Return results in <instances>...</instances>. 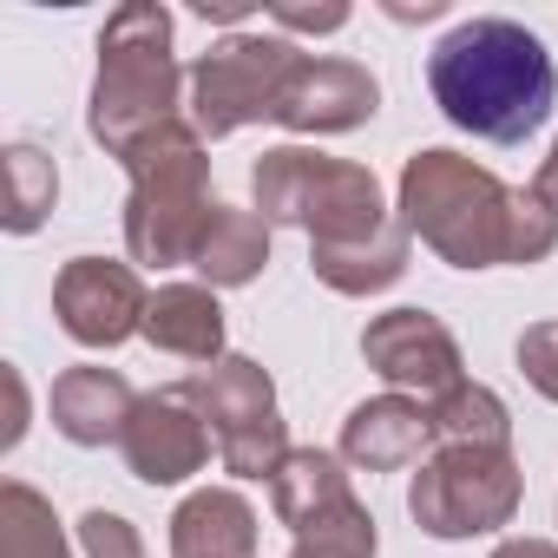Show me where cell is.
Returning <instances> with one entry per match:
<instances>
[{
    "label": "cell",
    "instance_id": "obj_1",
    "mask_svg": "<svg viewBox=\"0 0 558 558\" xmlns=\"http://www.w3.org/2000/svg\"><path fill=\"white\" fill-rule=\"evenodd\" d=\"M401 223L453 269H499V263H545L558 250V210L525 184L512 191L486 165L427 145L401 165Z\"/></svg>",
    "mask_w": 558,
    "mask_h": 558
},
{
    "label": "cell",
    "instance_id": "obj_2",
    "mask_svg": "<svg viewBox=\"0 0 558 558\" xmlns=\"http://www.w3.org/2000/svg\"><path fill=\"white\" fill-rule=\"evenodd\" d=\"M427 93L447 125L486 145H525L558 106V66L532 27L480 14L427 53Z\"/></svg>",
    "mask_w": 558,
    "mask_h": 558
},
{
    "label": "cell",
    "instance_id": "obj_3",
    "mask_svg": "<svg viewBox=\"0 0 558 558\" xmlns=\"http://www.w3.org/2000/svg\"><path fill=\"white\" fill-rule=\"evenodd\" d=\"M184 93H191V73L178 66V47H171V8H158V0L112 8V21L99 27V73L86 106L93 145H106V158H125L145 132L184 119L178 112L191 106Z\"/></svg>",
    "mask_w": 558,
    "mask_h": 558
},
{
    "label": "cell",
    "instance_id": "obj_4",
    "mask_svg": "<svg viewBox=\"0 0 558 558\" xmlns=\"http://www.w3.org/2000/svg\"><path fill=\"white\" fill-rule=\"evenodd\" d=\"M125 256L145 269H178L197 256L204 223H210V151L191 119H171L145 132L125 158Z\"/></svg>",
    "mask_w": 558,
    "mask_h": 558
},
{
    "label": "cell",
    "instance_id": "obj_5",
    "mask_svg": "<svg viewBox=\"0 0 558 558\" xmlns=\"http://www.w3.org/2000/svg\"><path fill=\"white\" fill-rule=\"evenodd\" d=\"M250 197L263 223H290L310 236V250L329 243H362L375 236L395 210L381 204V184L355 158H329L316 145H276L250 171Z\"/></svg>",
    "mask_w": 558,
    "mask_h": 558
},
{
    "label": "cell",
    "instance_id": "obj_6",
    "mask_svg": "<svg viewBox=\"0 0 558 558\" xmlns=\"http://www.w3.org/2000/svg\"><path fill=\"white\" fill-rule=\"evenodd\" d=\"M303 47L283 40V34H230L217 40L197 66H191V125L204 145L243 132V125H263L283 112V93L290 80L303 73Z\"/></svg>",
    "mask_w": 558,
    "mask_h": 558
},
{
    "label": "cell",
    "instance_id": "obj_7",
    "mask_svg": "<svg viewBox=\"0 0 558 558\" xmlns=\"http://www.w3.org/2000/svg\"><path fill=\"white\" fill-rule=\"evenodd\" d=\"M525 473L512 447H434L408 480V512L427 538H486L512 525Z\"/></svg>",
    "mask_w": 558,
    "mask_h": 558
},
{
    "label": "cell",
    "instance_id": "obj_8",
    "mask_svg": "<svg viewBox=\"0 0 558 558\" xmlns=\"http://www.w3.org/2000/svg\"><path fill=\"white\" fill-rule=\"evenodd\" d=\"M191 408L204 414L217 460L230 480H276V466L290 460V421L276 408V381L250 355H223L184 381Z\"/></svg>",
    "mask_w": 558,
    "mask_h": 558
},
{
    "label": "cell",
    "instance_id": "obj_9",
    "mask_svg": "<svg viewBox=\"0 0 558 558\" xmlns=\"http://www.w3.org/2000/svg\"><path fill=\"white\" fill-rule=\"evenodd\" d=\"M145 310H151V296H145L132 263L73 256L53 276V316L80 349H119V342L145 336Z\"/></svg>",
    "mask_w": 558,
    "mask_h": 558
},
{
    "label": "cell",
    "instance_id": "obj_10",
    "mask_svg": "<svg viewBox=\"0 0 558 558\" xmlns=\"http://www.w3.org/2000/svg\"><path fill=\"white\" fill-rule=\"evenodd\" d=\"M362 362L395 388V395H414V401H440L466 381V362H460V342L440 316L427 310H388L362 329Z\"/></svg>",
    "mask_w": 558,
    "mask_h": 558
},
{
    "label": "cell",
    "instance_id": "obj_11",
    "mask_svg": "<svg viewBox=\"0 0 558 558\" xmlns=\"http://www.w3.org/2000/svg\"><path fill=\"white\" fill-rule=\"evenodd\" d=\"M119 453H125V473L145 480V486H184L191 473L210 466V427H204V414L191 408L184 381L138 401V414H132Z\"/></svg>",
    "mask_w": 558,
    "mask_h": 558
},
{
    "label": "cell",
    "instance_id": "obj_12",
    "mask_svg": "<svg viewBox=\"0 0 558 558\" xmlns=\"http://www.w3.org/2000/svg\"><path fill=\"white\" fill-rule=\"evenodd\" d=\"M375 112H381V86H375L368 66H355V60H303V73L283 93L276 125L296 132V138H336V132L368 125Z\"/></svg>",
    "mask_w": 558,
    "mask_h": 558
},
{
    "label": "cell",
    "instance_id": "obj_13",
    "mask_svg": "<svg viewBox=\"0 0 558 558\" xmlns=\"http://www.w3.org/2000/svg\"><path fill=\"white\" fill-rule=\"evenodd\" d=\"M427 453H434V421H427V401L414 395H375L342 421V460L362 473H401Z\"/></svg>",
    "mask_w": 558,
    "mask_h": 558
},
{
    "label": "cell",
    "instance_id": "obj_14",
    "mask_svg": "<svg viewBox=\"0 0 558 558\" xmlns=\"http://www.w3.org/2000/svg\"><path fill=\"white\" fill-rule=\"evenodd\" d=\"M138 388L119 375V368H99V362H80V368H66L60 381H53V395H47V414H53V427L73 440V447H119L125 440V427H132V414H138Z\"/></svg>",
    "mask_w": 558,
    "mask_h": 558
},
{
    "label": "cell",
    "instance_id": "obj_15",
    "mask_svg": "<svg viewBox=\"0 0 558 558\" xmlns=\"http://www.w3.org/2000/svg\"><path fill=\"white\" fill-rule=\"evenodd\" d=\"M171 558H256V506L236 486H204L171 512Z\"/></svg>",
    "mask_w": 558,
    "mask_h": 558
},
{
    "label": "cell",
    "instance_id": "obj_16",
    "mask_svg": "<svg viewBox=\"0 0 558 558\" xmlns=\"http://www.w3.org/2000/svg\"><path fill=\"white\" fill-rule=\"evenodd\" d=\"M145 342L178 362H223V303L210 283H165L145 310Z\"/></svg>",
    "mask_w": 558,
    "mask_h": 558
},
{
    "label": "cell",
    "instance_id": "obj_17",
    "mask_svg": "<svg viewBox=\"0 0 558 558\" xmlns=\"http://www.w3.org/2000/svg\"><path fill=\"white\" fill-rule=\"evenodd\" d=\"M408 250H414V236H408V223H401V210L375 230V236H362V243H329V250H310V269H316V283H329L336 296H381V290H395L401 276H408Z\"/></svg>",
    "mask_w": 558,
    "mask_h": 558
},
{
    "label": "cell",
    "instance_id": "obj_18",
    "mask_svg": "<svg viewBox=\"0 0 558 558\" xmlns=\"http://www.w3.org/2000/svg\"><path fill=\"white\" fill-rule=\"evenodd\" d=\"M269 506H276V519H283L290 532H303V525L355 506L349 460L342 453H323V447H290V460L276 466V480H269Z\"/></svg>",
    "mask_w": 558,
    "mask_h": 558
},
{
    "label": "cell",
    "instance_id": "obj_19",
    "mask_svg": "<svg viewBox=\"0 0 558 558\" xmlns=\"http://www.w3.org/2000/svg\"><path fill=\"white\" fill-rule=\"evenodd\" d=\"M263 263H269V223H263V210L217 204L210 223H204V243H197L191 269L204 276L210 290H243V283L263 276Z\"/></svg>",
    "mask_w": 558,
    "mask_h": 558
},
{
    "label": "cell",
    "instance_id": "obj_20",
    "mask_svg": "<svg viewBox=\"0 0 558 558\" xmlns=\"http://www.w3.org/2000/svg\"><path fill=\"white\" fill-rule=\"evenodd\" d=\"M0 558H73V538H66L53 499L27 480L0 486Z\"/></svg>",
    "mask_w": 558,
    "mask_h": 558
},
{
    "label": "cell",
    "instance_id": "obj_21",
    "mask_svg": "<svg viewBox=\"0 0 558 558\" xmlns=\"http://www.w3.org/2000/svg\"><path fill=\"white\" fill-rule=\"evenodd\" d=\"M427 421H434V447H512V414L480 381H460L453 395L427 401Z\"/></svg>",
    "mask_w": 558,
    "mask_h": 558
},
{
    "label": "cell",
    "instance_id": "obj_22",
    "mask_svg": "<svg viewBox=\"0 0 558 558\" xmlns=\"http://www.w3.org/2000/svg\"><path fill=\"white\" fill-rule=\"evenodd\" d=\"M8 230L14 236H34L47 217H53V204H60V171H53V158L40 151V145H8Z\"/></svg>",
    "mask_w": 558,
    "mask_h": 558
},
{
    "label": "cell",
    "instance_id": "obj_23",
    "mask_svg": "<svg viewBox=\"0 0 558 558\" xmlns=\"http://www.w3.org/2000/svg\"><path fill=\"white\" fill-rule=\"evenodd\" d=\"M290 538H296L290 558H375L381 551L375 512L362 499L342 506V512H329V519H316V525H303V532H290Z\"/></svg>",
    "mask_w": 558,
    "mask_h": 558
},
{
    "label": "cell",
    "instance_id": "obj_24",
    "mask_svg": "<svg viewBox=\"0 0 558 558\" xmlns=\"http://www.w3.org/2000/svg\"><path fill=\"white\" fill-rule=\"evenodd\" d=\"M80 551H86V558H145V538H138V525H132L125 512L93 506V512L80 519Z\"/></svg>",
    "mask_w": 558,
    "mask_h": 558
},
{
    "label": "cell",
    "instance_id": "obj_25",
    "mask_svg": "<svg viewBox=\"0 0 558 558\" xmlns=\"http://www.w3.org/2000/svg\"><path fill=\"white\" fill-rule=\"evenodd\" d=\"M512 355H519V375H525L545 401H558V323H532Z\"/></svg>",
    "mask_w": 558,
    "mask_h": 558
},
{
    "label": "cell",
    "instance_id": "obj_26",
    "mask_svg": "<svg viewBox=\"0 0 558 558\" xmlns=\"http://www.w3.org/2000/svg\"><path fill=\"white\" fill-rule=\"evenodd\" d=\"M276 27H283V40L290 34H342L349 27V8H342V0H323V8H296V0H269V8H263Z\"/></svg>",
    "mask_w": 558,
    "mask_h": 558
},
{
    "label": "cell",
    "instance_id": "obj_27",
    "mask_svg": "<svg viewBox=\"0 0 558 558\" xmlns=\"http://www.w3.org/2000/svg\"><path fill=\"white\" fill-rule=\"evenodd\" d=\"M8 395H14V421L0 434V447H21V434H27V381H21V368H8Z\"/></svg>",
    "mask_w": 558,
    "mask_h": 558
},
{
    "label": "cell",
    "instance_id": "obj_28",
    "mask_svg": "<svg viewBox=\"0 0 558 558\" xmlns=\"http://www.w3.org/2000/svg\"><path fill=\"white\" fill-rule=\"evenodd\" d=\"M191 14H197V21H230V27H236V21H250V0H191Z\"/></svg>",
    "mask_w": 558,
    "mask_h": 558
},
{
    "label": "cell",
    "instance_id": "obj_29",
    "mask_svg": "<svg viewBox=\"0 0 558 558\" xmlns=\"http://www.w3.org/2000/svg\"><path fill=\"white\" fill-rule=\"evenodd\" d=\"M493 558H558V545L551 538H499Z\"/></svg>",
    "mask_w": 558,
    "mask_h": 558
},
{
    "label": "cell",
    "instance_id": "obj_30",
    "mask_svg": "<svg viewBox=\"0 0 558 558\" xmlns=\"http://www.w3.org/2000/svg\"><path fill=\"white\" fill-rule=\"evenodd\" d=\"M532 191H538V197L558 210V145H551V151H545V165L532 171Z\"/></svg>",
    "mask_w": 558,
    "mask_h": 558
}]
</instances>
